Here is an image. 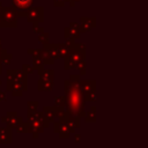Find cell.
Returning a JSON list of instances; mask_svg holds the SVG:
<instances>
[{
    "mask_svg": "<svg viewBox=\"0 0 148 148\" xmlns=\"http://www.w3.org/2000/svg\"><path fill=\"white\" fill-rule=\"evenodd\" d=\"M79 88L83 92L95 91V81H80Z\"/></svg>",
    "mask_w": 148,
    "mask_h": 148,
    "instance_id": "obj_2",
    "label": "cell"
},
{
    "mask_svg": "<svg viewBox=\"0 0 148 148\" xmlns=\"http://www.w3.org/2000/svg\"><path fill=\"white\" fill-rule=\"evenodd\" d=\"M80 138H81L80 135H76V142H80Z\"/></svg>",
    "mask_w": 148,
    "mask_h": 148,
    "instance_id": "obj_5",
    "label": "cell"
},
{
    "mask_svg": "<svg viewBox=\"0 0 148 148\" xmlns=\"http://www.w3.org/2000/svg\"><path fill=\"white\" fill-rule=\"evenodd\" d=\"M95 108L90 109V112L88 113V116L86 117V121H95Z\"/></svg>",
    "mask_w": 148,
    "mask_h": 148,
    "instance_id": "obj_3",
    "label": "cell"
},
{
    "mask_svg": "<svg viewBox=\"0 0 148 148\" xmlns=\"http://www.w3.org/2000/svg\"><path fill=\"white\" fill-rule=\"evenodd\" d=\"M15 1H16V3H17L18 7H24L28 3V2H25V0H15Z\"/></svg>",
    "mask_w": 148,
    "mask_h": 148,
    "instance_id": "obj_4",
    "label": "cell"
},
{
    "mask_svg": "<svg viewBox=\"0 0 148 148\" xmlns=\"http://www.w3.org/2000/svg\"><path fill=\"white\" fill-rule=\"evenodd\" d=\"M82 91L77 86H73L71 89L66 90V106L67 113L82 118L84 113V97L82 98Z\"/></svg>",
    "mask_w": 148,
    "mask_h": 148,
    "instance_id": "obj_1",
    "label": "cell"
}]
</instances>
